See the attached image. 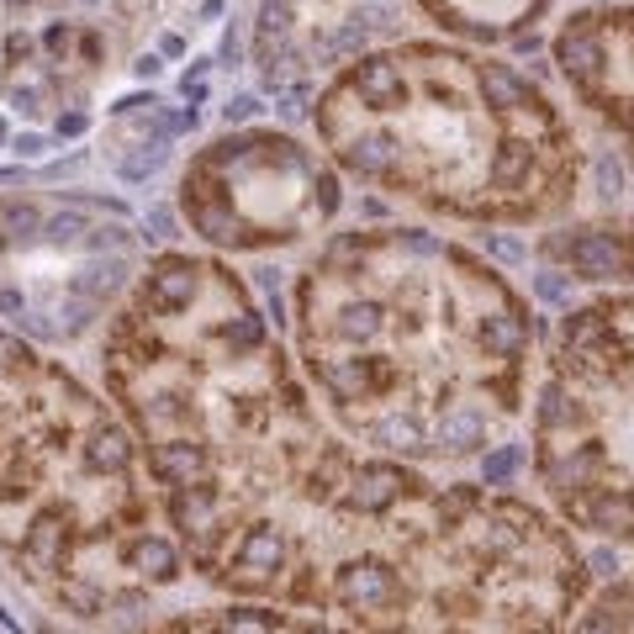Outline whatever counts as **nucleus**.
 Wrapping results in <instances>:
<instances>
[{"label": "nucleus", "mask_w": 634, "mask_h": 634, "mask_svg": "<svg viewBox=\"0 0 634 634\" xmlns=\"http://www.w3.org/2000/svg\"><path fill=\"white\" fill-rule=\"evenodd\" d=\"M101 360L201 576L217 582L249 529L286 534L296 566L360 455L317 428L233 270L191 254L154 259Z\"/></svg>", "instance_id": "1"}, {"label": "nucleus", "mask_w": 634, "mask_h": 634, "mask_svg": "<svg viewBox=\"0 0 634 634\" xmlns=\"http://www.w3.org/2000/svg\"><path fill=\"white\" fill-rule=\"evenodd\" d=\"M296 339L360 444L471 460L524 407L534 312L471 249L423 228H360L302 270Z\"/></svg>", "instance_id": "2"}, {"label": "nucleus", "mask_w": 634, "mask_h": 634, "mask_svg": "<svg viewBox=\"0 0 634 634\" xmlns=\"http://www.w3.org/2000/svg\"><path fill=\"white\" fill-rule=\"evenodd\" d=\"M582 592L587 561L555 518L413 476L381 513L317 518L286 603H328L376 634H566Z\"/></svg>", "instance_id": "3"}, {"label": "nucleus", "mask_w": 634, "mask_h": 634, "mask_svg": "<svg viewBox=\"0 0 634 634\" xmlns=\"http://www.w3.org/2000/svg\"><path fill=\"white\" fill-rule=\"evenodd\" d=\"M317 133L349 175L465 222H545L582 180L571 122L529 74L444 43L360 53Z\"/></svg>", "instance_id": "4"}, {"label": "nucleus", "mask_w": 634, "mask_h": 634, "mask_svg": "<svg viewBox=\"0 0 634 634\" xmlns=\"http://www.w3.org/2000/svg\"><path fill=\"white\" fill-rule=\"evenodd\" d=\"M534 476L571 529L634 545V291L571 307L555 328Z\"/></svg>", "instance_id": "5"}, {"label": "nucleus", "mask_w": 634, "mask_h": 634, "mask_svg": "<svg viewBox=\"0 0 634 634\" xmlns=\"http://www.w3.org/2000/svg\"><path fill=\"white\" fill-rule=\"evenodd\" d=\"M180 207L217 249H275L339 212V175L286 133H228L191 159Z\"/></svg>", "instance_id": "6"}, {"label": "nucleus", "mask_w": 634, "mask_h": 634, "mask_svg": "<svg viewBox=\"0 0 634 634\" xmlns=\"http://www.w3.org/2000/svg\"><path fill=\"white\" fill-rule=\"evenodd\" d=\"M555 64L634 159V6H582L555 32Z\"/></svg>", "instance_id": "7"}, {"label": "nucleus", "mask_w": 634, "mask_h": 634, "mask_svg": "<svg viewBox=\"0 0 634 634\" xmlns=\"http://www.w3.org/2000/svg\"><path fill=\"white\" fill-rule=\"evenodd\" d=\"M439 27H450L460 37H481V43H508L524 27H534V16L550 0H418Z\"/></svg>", "instance_id": "8"}, {"label": "nucleus", "mask_w": 634, "mask_h": 634, "mask_svg": "<svg viewBox=\"0 0 634 634\" xmlns=\"http://www.w3.org/2000/svg\"><path fill=\"white\" fill-rule=\"evenodd\" d=\"M159 634H339V629L312 619H286V613L270 608H222V613H201V619H175Z\"/></svg>", "instance_id": "9"}, {"label": "nucleus", "mask_w": 634, "mask_h": 634, "mask_svg": "<svg viewBox=\"0 0 634 634\" xmlns=\"http://www.w3.org/2000/svg\"><path fill=\"white\" fill-rule=\"evenodd\" d=\"M571 634H634V571L608 582L598 598L582 608V619L571 624Z\"/></svg>", "instance_id": "10"}, {"label": "nucleus", "mask_w": 634, "mask_h": 634, "mask_svg": "<svg viewBox=\"0 0 634 634\" xmlns=\"http://www.w3.org/2000/svg\"><path fill=\"white\" fill-rule=\"evenodd\" d=\"M513 465H518V450H513V444H502L497 455H487V487H492V481H502V476H508Z\"/></svg>", "instance_id": "11"}, {"label": "nucleus", "mask_w": 634, "mask_h": 634, "mask_svg": "<svg viewBox=\"0 0 634 634\" xmlns=\"http://www.w3.org/2000/svg\"><path fill=\"white\" fill-rule=\"evenodd\" d=\"M16 154H43V138H32V133L16 138Z\"/></svg>", "instance_id": "12"}]
</instances>
